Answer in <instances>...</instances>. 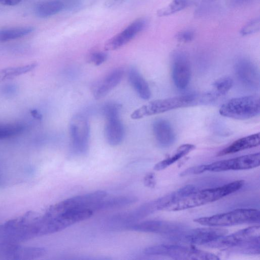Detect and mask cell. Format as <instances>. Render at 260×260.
<instances>
[{
	"instance_id": "obj_25",
	"label": "cell",
	"mask_w": 260,
	"mask_h": 260,
	"mask_svg": "<svg viewBox=\"0 0 260 260\" xmlns=\"http://www.w3.org/2000/svg\"><path fill=\"white\" fill-rule=\"evenodd\" d=\"M233 80L228 77L221 78L215 81L210 92L206 95V99L212 101L225 94L233 86Z\"/></svg>"
},
{
	"instance_id": "obj_1",
	"label": "cell",
	"mask_w": 260,
	"mask_h": 260,
	"mask_svg": "<svg viewBox=\"0 0 260 260\" xmlns=\"http://www.w3.org/2000/svg\"><path fill=\"white\" fill-rule=\"evenodd\" d=\"M244 183L243 180H239L216 187L196 190L173 203L165 210L180 211L216 201L237 191L243 186Z\"/></svg>"
},
{
	"instance_id": "obj_7",
	"label": "cell",
	"mask_w": 260,
	"mask_h": 260,
	"mask_svg": "<svg viewBox=\"0 0 260 260\" xmlns=\"http://www.w3.org/2000/svg\"><path fill=\"white\" fill-rule=\"evenodd\" d=\"M106 196L107 192L103 190L75 196L52 205L45 214L48 216H54L67 210L84 208H91L93 210L95 205Z\"/></svg>"
},
{
	"instance_id": "obj_30",
	"label": "cell",
	"mask_w": 260,
	"mask_h": 260,
	"mask_svg": "<svg viewBox=\"0 0 260 260\" xmlns=\"http://www.w3.org/2000/svg\"><path fill=\"white\" fill-rule=\"evenodd\" d=\"M121 106L116 103H108L102 107V112L106 120L119 118Z\"/></svg>"
},
{
	"instance_id": "obj_9",
	"label": "cell",
	"mask_w": 260,
	"mask_h": 260,
	"mask_svg": "<svg viewBox=\"0 0 260 260\" xmlns=\"http://www.w3.org/2000/svg\"><path fill=\"white\" fill-rule=\"evenodd\" d=\"M69 133L74 151L78 154L87 153L89 148L90 126L87 118L76 114L71 119Z\"/></svg>"
},
{
	"instance_id": "obj_22",
	"label": "cell",
	"mask_w": 260,
	"mask_h": 260,
	"mask_svg": "<svg viewBox=\"0 0 260 260\" xmlns=\"http://www.w3.org/2000/svg\"><path fill=\"white\" fill-rule=\"evenodd\" d=\"M138 199L134 196H120L110 198H104L95 205L93 208L94 210H108L120 208L136 202Z\"/></svg>"
},
{
	"instance_id": "obj_2",
	"label": "cell",
	"mask_w": 260,
	"mask_h": 260,
	"mask_svg": "<svg viewBox=\"0 0 260 260\" xmlns=\"http://www.w3.org/2000/svg\"><path fill=\"white\" fill-rule=\"evenodd\" d=\"M38 215L28 211L0 225L1 242L18 243L36 237L35 222Z\"/></svg>"
},
{
	"instance_id": "obj_6",
	"label": "cell",
	"mask_w": 260,
	"mask_h": 260,
	"mask_svg": "<svg viewBox=\"0 0 260 260\" xmlns=\"http://www.w3.org/2000/svg\"><path fill=\"white\" fill-rule=\"evenodd\" d=\"M196 99L193 94L176 96L149 102L135 110L131 115L133 119H139L146 116L162 113L183 107L192 103Z\"/></svg>"
},
{
	"instance_id": "obj_3",
	"label": "cell",
	"mask_w": 260,
	"mask_h": 260,
	"mask_svg": "<svg viewBox=\"0 0 260 260\" xmlns=\"http://www.w3.org/2000/svg\"><path fill=\"white\" fill-rule=\"evenodd\" d=\"M145 254L161 255L170 257L174 259L181 260H217L216 255L196 248L192 246L181 244H159L146 248Z\"/></svg>"
},
{
	"instance_id": "obj_28",
	"label": "cell",
	"mask_w": 260,
	"mask_h": 260,
	"mask_svg": "<svg viewBox=\"0 0 260 260\" xmlns=\"http://www.w3.org/2000/svg\"><path fill=\"white\" fill-rule=\"evenodd\" d=\"M25 129L21 123H0V139L10 138L22 133Z\"/></svg>"
},
{
	"instance_id": "obj_24",
	"label": "cell",
	"mask_w": 260,
	"mask_h": 260,
	"mask_svg": "<svg viewBox=\"0 0 260 260\" xmlns=\"http://www.w3.org/2000/svg\"><path fill=\"white\" fill-rule=\"evenodd\" d=\"M64 8L63 3L59 0H50L39 4L36 8V14L41 18L54 15Z\"/></svg>"
},
{
	"instance_id": "obj_29",
	"label": "cell",
	"mask_w": 260,
	"mask_h": 260,
	"mask_svg": "<svg viewBox=\"0 0 260 260\" xmlns=\"http://www.w3.org/2000/svg\"><path fill=\"white\" fill-rule=\"evenodd\" d=\"M188 0H173L167 7L157 10L159 17L167 16L184 9L188 5Z\"/></svg>"
},
{
	"instance_id": "obj_27",
	"label": "cell",
	"mask_w": 260,
	"mask_h": 260,
	"mask_svg": "<svg viewBox=\"0 0 260 260\" xmlns=\"http://www.w3.org/2000/svg\"><path fill=\"white\" fill-rule=\"evenodd\" d=\"M34 30L31 26L18 27L0 30V42H6L25 36Z\"/></svg>"
},
{
	"instance_id": "obj_37",
	"label": "cell",
	"mask_w": 260,
	"mask_h": 260,
	"mask_svg": "<svg viewBox=\"0 0 260 260\" xmlns=\"http://www.w3.org/2000/svg\"><path fill=\"white\" fill-rule=\"evenodd\" d=\"M124 0H108L106 5L107 7H112L122 3Z\"/></svg>"
},
{
	"instance_id": "obj_26",
	"label": "cell",
	"mask_w": 260,
	"mask_h": 260,
	"mask_svg": "<svg viewBox=\"0 0 260 260\" xmlns=\"http://www.w3.org/2000/svg\"><path fill=\"white\" fill-rule=\"evenodd\" d=\"M37 63H31L21 66L9 67L0 70V81L12 79L33 70Z\"/></svg>"
},
{
	"instance_id": "obj_31",
	"label": "cell",
	"mask_w": 260,
	"mask_h": 260,
	"mask_svg": "<svg viewBox=\"0 0 260 260\" xmlns=\"http://www.w3.org/2000/svg\"><path fill=\"white\" fill-rule=\"evenodd\" d=\"M260 29V19L254 18L247 22L241 29L240 34L246 36L258 31Z\"/></svg>"
},
{
	"instance_id": "obj_33",
	"label": "cell",
	"mask_w": 260,
	"mask_h": 260,
	"mask_svg": "<svg viewBox=\"0 0 260 260\" xmlns=\"http://www.w3.org/2000/svg\"><path fill=\"white\" fill-rule=\"evenodd\" d=\"M194 32L190 29L182 30L178 32L176 36L177 40L180 42L188 43L194 38Z\"/></svg>"
},
{
	"instance_id": "obj_11",
	"label": "cell",
	"mask_w": 260,
	"mask_h": 260,
	"mask_svg": "<svg viewBox=\"0 0 260 260\" xmlns=\"http://www.w3.org/2000/svg\"><path fill=\"white\" fill-rule=\"evenodd\" d=\"M93 212L91 208H84L67 210L54 216L44 215L48 219L49 232L52 234L89 218Z\"/></svg>"
},
{
	"instance_id": "obj_5",
	"label": "cell",
	"mask_w": 260,
	"mask_h": 260,
	"mask_svg": "<svg viewBox=\"0 0 260 260\" xmlns=\"http://www.w3.org/2000/svg\"><path fill=\"white\" fill-rule=\"evenodd\" d=\"M219 112L222 116L235 119H250L259 114V99L255 95L233 98L223 104Z\"/></svg>"
},
{
	"instance_id": "obj_20",
	"label": "cell",
	"mask_w": 260,
	"mask_h": 260,
	"mask_svg": "<svg viewBox=\"0 0 260 260\" xmlns=\"http://www.w3.org/2000/svg\"><path fill=\"white\" fill-rule=\"evenodd\" d=\"M260 143L259 133L240 138L218 152L217 156L232 154L258 146Z\"/></svg>"
},
{
	"instance_id": "obj_18",
	"label": "cell",
	"mask_w": 260,
	"mask_h": 260,
	"mask_svg": "<svg viewBox=\"0 0 260 260\" xmlns=\"http://www.w3.org/2000/svg\"><path fill=\"white\" fill-rule=\"evenodd\" d=\"M152 129L156 141L162 147H169L175 142L174 131L168 121L162 119L155 120Z\"/></svg>"
},
{
	"instance_id": "obj_16",
	"label": "cell",
	"mask_w": 260,
	"mask_h": 260,
	"mask_svg": "<svg viewBox=\"0 0 260 260\" xmlns=\"http://www.w3.org/2000/svg\"><path fill=\"white\" fill-rule=\"evenodd\" d=\"M235 69L237 76L243 83L252 88L258 85V71L252 62L247 59L239 60Z\"/></svg>"
},
{
	"instance_id": "obj_35",
	"label": "cell",
	"mask_w": 260,
	"mask_h": 260,
	"mask_svg": "<svg viewBox=\"0 0 260 260\" xmlns=\"http://www.w3.org/2000/svg\"><path fill=\"white\" fill-rule=\"evenodd\" d=\"M144 183L146 186L154 188L156 185V178L153 173L147 174L144 178Z\"/></svg>"
},
{
	"instance_id": "obj_23",
	"label": "cell",
	"mask_w": 260,
	"mask_h": 260,
	"mask_svg": "<svg viewBox=\"0 0 260 260\" xmlns=\"http://www.w3.org/2000/svg\"><path fill=\"white\" fill-rule=\"evenodd\" d=\"M194 145L191 144H185L178 147L171 156L166 158L157 163L154 167L156 171H160L178 160L195 149Z\"/></svg>"
},
{
	"instance_id": "obj_15",
	"label": "cell",
	"mask_w": 260,
	"mask_h": 260,
	"mask_svg": "<svg viewBox=\"0 0 260 260\" xmlns=\"http://www.w3.org/2000/svg\"><path fill=\"white\" fill-rule=\"evenodd\" d=\"M146 24L147 21L144 18L135 20L121 31L109 39L105 44V50H115L122 47L142 31Z\"/></svg>"
},
{
	"instance_id": "obj_17",
	"label": "cell",
	"mask_w": 260,
	"mask_h": 260,
	"mask_svg": "<svg viewBox=\"0 0 260 260\" xmlns=\"http://www.w3.org/2000/svg\"><path fill=\"white\" fill-rule=\"evenodd\" d=\"M123 76V70L115 69L106 75L99 83L93 90V96L99 99L106 95L121 81Z\"/></svg>"
},
{
	"instance_id": "obj_21",
	"label": "cell",
	"mask_w": 260,
	"mask_h": 260,
	"mask_svg": "<svg viewBox=\"0 0 260 260\" xmlns=\"http://www.w3.org/2000/svg\"><path fill=\"white\" fill-rule=\"evenodd\" d=\"M128 80L140 98L145 100L150 99L151 91L149 85L137 69L132 67L129 70Z\"/></svg>"
},
{
	"instance_id": "obj_10",
	"label": "cell",
	"mask_w": 260,
	"mask_h": 260,
	"mask_svg": "<svg viewBox=\"0 0 260 260\" xmlns=\"http://www.w3.org/2000/svg\"><path fill=\"white\" fill-rule=\"evenodd\" d=\"M226 229L219 228H203L185 231V229L170 237L174 241L191 245L206 244L226 235Z\"/></svg>"
},
{
	"instance_id": "obj_14",
	"label": "cell",
	"mask_w": 260,
	"mask_h": 260,
	"mask_svg": "<svg viewBox=\"0 0 260 260\" xmlns=\"http://www.w3.org/2000/svg\"><path fill=\"white\" fill-rule=\"evenodd\" d=\"M128 228L137 232L167 235L169 238L185 229L184 226L180 223L160 220H150L135 223Z\"/></svg>"
},
{
	"instance_id": "obj_19",
	"label": "cell",
	"mask_w": 260,
	"mask_h": 260,
	"mask_svg": "<svg viewBox=\"0 0 260 260\" xmlns=\"http://www.w3.org/2000/svg\"><path fill=\"white\" fill-rule=\"evenodd\" d=\"M104 135L107 143L112 146L119 145L124 135L123 125L119 118L106 120Z\"/></svg>"
},
{
	"instance_id": "obj_32",
	"label": "cell",
	"mask_w": 260,
	"mask_h": 260,
	"mask_svg": "<svg viewBox=\"0 0 260 260\" xmlns=\"http://www.w3.org/2000/svg\"><path fill=\"white\" fill-rule=\"evenodd\" d=\"M108 54L104 51H95L92 52L88 57V62L92 64L98 66L107 59Z\"/></svg>"
},
{
	"instance_id": "obj_12",
	"label": "cell",
	"mask_w": 260,
	"mask_h": 260,
	"mask_svg": "<svg viewBox=\"0 0 260 260\" xmlns=\"http://www.w3.org/2000/svg\"><path fill=\"white\" fill-rule=\"evenodd\" d=\"M259 164L260 154L258 152L205 165V171L211 172L247 170L257 167Z\"/></svg>"
},
{
	"instance_id": "obj_13",
	"label": "cell",
	"mask_w": 260,
	"mask_h": 260,
	"mask_svg": "<svg viewBox=\"0 0 260 260\" xmlns=\"http://www.w3.org/2000/svg\"><path fill=\"white\" fill-rule=\"evenodd\" d=\"M172 75L174 84L179 89H185L191 78V68L186 54L182 51H174L172 56Z\"/></svg>"
},
{
	"instance_id": "obj_36",
	"label": "cell",
	"mask_w": 260,
	"mask_h": 260,
	"mask_svg": "<svg viewBox=\"0 0 260 260\" xmlns=\"http://www.w3.org/2000/svg\"><path fill=\"white\" fill-rule=\"evenodd\" d=\"M21 0H0V3L7 6H14L19 4Z\"/></svg>"
},
{
	"instance_id": "obj_4",
	"label": "cell",
	"mask_w": 260,
	"mask_h": 260,
	"mask_svg": "<svg viewBox=\"0 0 260 260\" xmlns=\"http://www.w3.org/2000/svg\"><path fill=\"white\" fill-rule=\"evenodd\" d=\"M259 210L252 208H241L224 213L196 218L194 221L205 226L221 227L259 223Z\"/></svg>"
},
{
	"instance_id": "obj_8",
	"label": "cell",
	"mask_w": 260,
	"mask_h": 260,
	"mask_svg": "<svg viewBox=\"0 0 260 260\" xmlns=\"http://www.w3.org/2000/svg\"><path fill=\"white\" fill-rule=\"evenodd\" d=\"M260 227L254 225L226 235L210 242L204 246L221 248L231 252H237L246 243L259 237Z\"/></svg>"
},
{
	"instance_id": "obj_34",
	"label": "cell",
	"mask_w": 260,
	"mask_h": 260,
	"mask_svg": "<svg viewBox=\"0 0 260 260\" xmlns=\"http://www.w3.org/2000/svg\"><path fill=\"white\" fill-rule=\"evenodd\" d=\"M205 172V165L189 168L180 174V176L197 175Z\"/></svg>"
}]
</instances>
